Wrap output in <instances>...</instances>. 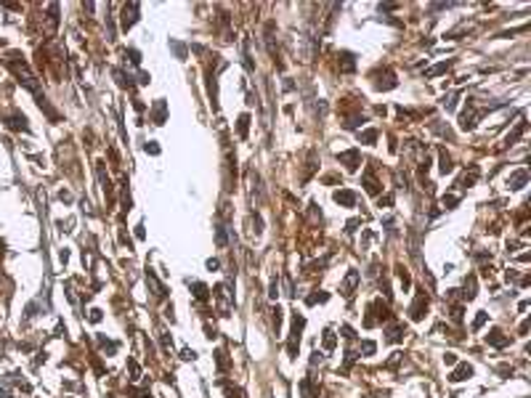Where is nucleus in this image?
I'll return each mask as SVG.
<instances>
[{
	"mask_svg": "<svg viewBox=\"0 0 531 398\" xmlns=\"http://www.w3.org/2000/svg\"><path fill=\"white\" fill-rule=\"evenodd\" d=\"M303 327H306V318L295 313V316H292V332H290V343H287V353H290V356H298V348H300V335H303Z\"/></svg>",
	"mask_w": 531,
	"mask_h": 398,
	"instance_id": "f257e3e1",
	"label": "nucleus"
},
{
	"mask_svg": "<svg viewBox=\"0 0 531 398\" xmlns=\"http://www.w3.org/2000/svg\"><path fill=\"white\" fill-rule=\"evenodd\" d=\"M425 311H428V295H425V292H417L415 303H412V308H409L412 321H419V318L425 316Z\"/></svg>",
	"mask_w": 531,
	"mask_h": 398,
	"instance_id": "f03ea898",
	"label": "nucleus"
},
{
	"mask_svg": "<svg viewBox=\"0 0 531 398\" xmlns=\"http://www.w3.org/2000/svg\"><path fill=\"white\" fill-rule=\"evenodd\" d=\"M139 11H141L139 3H128L125 8H122V29H130L139 22Z\"/></svg>",
	"mask_w": 531,
	"mask_h": 398,
	"instance_id": "7ed1b4c3",
	"label": "nucleus"
},
{
	"mask_svg": "<svg viewBox=\"0 0 531 398\" xmlns=\"http://www.w3.org/2000/svg\"><path fill=\"white\" fill-rule=\"evenodd\" d=\"M337 159L343 162L348 170H356L359 165H362V154H359V149H348V152H340Z\"/></svg>",
	"mask_w": 531,
	"mask_h": 398,
	"instance_id": "20e7f679",
	"label": "nucleus"
},
{
	"mask_svg": "<svg viewBox=\"0 0 531 398\" xmlns=\"http://www.w3.org/2000/svg\"><path fill=\"white\" fill-rule=\"evenodd\" d=\"M460 128L462 130H473L475 128V106H473V101H468L465 112L460 114Z\"/></svg>",
	"mask_w": 531,
	"mask_h": 398,
	"instance_id": "39448f33",
	"label": "nucleus"
},
{
	"mask_svg": "<svg viewBox=\"0 0 531 398\" xmlns=\"http://www.w3.org/2000/svg\"><path fill=\"white\" fill-rule=\"evenodd\" d=\"M165 117H168V104L165 99H157L152 106V122L154 125H165Z\"/></svg>",
	"mask_w": 531,
	"mask_h": 398,
	"instance_id": "423d86ee",
	"label": "nucleus"
},
{
	"mask_svg": "<svg viewBox=\"0 0 531 398\" xmlns=\"http://www.w3.org/2000/svg\"><path fill=\"white\" fill-rule=\"evenodd\" d=\"M146 284L152 287V295L154 297H165V287H162V282L157 279V273L152 268H146Z\"/></svg>",
	"mask_w": 531,
	"mask_h": 398,
	"instance_id": "0eeeda50",
	"label": "nucleus"
},
{
	"mask_svg": "<svg viewBox=\"0 0 531 398\" xmlns=\"http://www.w3.org/2000/svg\"><path fill=\"white\" fill-rule=\"evenodd\" d=\"M356 284H359V271H348V276L343 279V287H340V292H343L345 297H351L353 290H356Z\"/></svg>",
	"mask_w": 531,
	"mask_h": 398,
	"instance_id": "6e6552de",
	"label": "nucleus"
},
{
	"mask_svg": "<svg viewBox=\"0 0 531 398\" xmlns=\"http://www.w3.org/2000/svg\"><path fill=\"white\" fill-rule=\"evenodd\" d=\"M335 202L343 207H353L356 205V194H353L351 188H340V191H335Z\"/></svg>",
	"mask_w": 531,
	"mask_h": 398,
	"instance_id": "1a4fd4ad",
	"label": "nucleus"
},
{
	"mask_svg": "<svg viewBox=\"0 0 531 398\" xmlns=\"http://www.w3.org/2000/svg\"><path fill=\"white\" fill-rule=\"evenodd\" d=\"M526 184H529V173H526V170H518V173H513V175L507 178V186L513 188V191H518V188H523Z\"/></svg>",
	"mask_w": 531,
	"mask_h": 398,
	"instance_id": "9d476101",
	"label": "nucleus"
},
{
	"mask_svg": "<svg viewBox=\"0 0 531 398\" xmlns=\"http://www.w3.org/2000/svg\"><path fill=\"white\" fill-rule=\"evenodd\" d=\"M468 377H473V367H470V364H460V367L449 374V380L451 382H462V380H468Z\"/></svg>",
	"mask_w": 531,
	"mask_h": 398,
	"instance_id": "9b49d317",
	"label": "nucleus"
},
{
	"mask_svg": "<svg viewBox=\"0 0 531 398\" xmlns=\"http://www.w3.org/2000/svg\"><path fill=\"white\" fill-rule=\"evenodd\" d=\"M215 297H218V311H221V316H228V297H226V287H224V284L215 287Z\"/></svg>",
	"mask_w": 531,
	"mask_h": 398,
	"instance_id": "f8f14e48",
	"label": "nucleus"
},
{
	"mask_svg": "<svg viewBox=\"0 0 531 398\" xmlns=\"http://www.w3.org/2000/svg\"><path fill=\"white\" fill-rule=\"evenodd\" d=\"M486 343H489V345H494V348H504V345L510 343V337H504L500 329H491L489 335H486Z\"/></svg>",
	"mask_w": 531,
	"mask_h": 398,
	"instance_id": "ddd939ff",
	"label": "nucleus"
},
{
	"mask_svg": "<svg viewBox=\"0 0 531 398\" xmlns=\"http://www.w3.org/2000/svg\"><path fill=\"white\" fill-rule=\"evenodd\" d=\"M523 133H526V120L521 117V122L515 125V130H513V133H507V138H504V143H507V146H513V143H518V138H521Z\"/></svg>",
	"mask_w": 531,
	"mask_h": 398,
	"instance_id": "4468645a",
	"label": "nucleus"
},
{
	"mask_svg": "<svg viewBox=\"0 0 531 398\" xmlns=\"http://www.w3.org/2000/svg\"><path fill=\"white\" fill-rule=\"evenodd\" d=\"M404 335H406V327H404V324H396V327H391V329H388L385 340H388V343H401V340H404Z\"/></svg>",
	"mask_w": 531,
	"mask_h": 398,
	"instance_id": "2eb2a0df",
	"label": "nucleus"
},
{
	"mask_svg": "<svg viewBox=\"0 0 531 398\" xmlns=\"http://www.w3.org/2000/svg\"><path fill=\"white\" fill-rule=\"evenodd\" d=\"M364 188H366V194H372V197H375V194H380V184L375 181L372 170H366V173H364Z\"/></svg>",
	"mask_w": 531,
	"mask_h": 398,
	"instance_id": "dca6fc26",
	"label": "nucleus"
},
{
	"mask_svg": "<svg viewBox=\"0 0 531 398\" xmlns=\"http://www.w3.org/2000/svg\"><path fill=\"white\" fill-rule=\"evenodd\" d=\"M8 128H14V130H27V117L19 114V112H14V114L8 117Z\"/></svg>",
	"mask_w": 531,
	"mask_h": 398,
	"instance_id": "f3484780",
	"label": "nucleus"
},
{
	"mask_svg": "<svg viewBox=\"0 0 531 398\" xmlns=\"http://www.w3.org/2000/svg\"><path fill=\"white\" fill-rule=\"evenodd\" d=\"M96 173H98V181H101V186H104V191H112V181H109V175L104 173V162H98L96 165Z\"/></svg>",
	"mask_w": 531,
	"mask_h": 398,
	"instance_id": "a211bd4d",
	"label": "nucleus"
},
{
	"mask_svg": "<svg viewBox=\"0 0 531 398\" xmlns=\"http://www.w3.org/2000/svg\"><path fill=\"white\" fill-rule=\"evenodd\" d=\"M189 287L194 290V297H196V300H207V292H210V290H207L202 282H189Z\"/></svg>",
	"mask_w": 531,
	"mask_h": 398,
	"instance_id": "6ab92c4d",
	"label": "nucleus"
},
{
	"mask_svg": "<svg viewBox=\"0 0 531 398\" xmlns=\"http://www.w3.org/2000/svg\"><path fill=\"white\" fill-rule=\"evenodd\" d=\"M247 128H250V114H242L237 120V133L239 138H247Z\"/></svg>",
	"mask_w": 531,
	"mask_h": 398,
	"instance_id": "aec40b11",
	"label": "nucleus"
},
{
	"mask_svg": "<svg viewBox=\"0 0 531 398\" xmlns=\"http://www.w3.org/2000/svg\"><path fill=\"white\" fill-rule=\"evenodd\" d=\"M449 67H451V61H441V64H436L433 69L425 72V77H438V75H444V72H447Z\"/></svg>",
	"mask_w": 531,
	"mask_h": 398,
	"instance_id": "412c9836",
	"label": "nucleus"
},
{
	"mask_svg": "<svg viewBox=\"0 0 531 398\" xmlns=\"http://www.w3.org/2000/svg\"><path fill=\"white\" fill-rule=\"evenodd\" d=\"M340 58H343V61H340V67H343V72H353V67H356V61H353V56L351 53H340Z\"/></svg>",
	"mask_w": 531,
	"mask_h": 398,
	"instance_id": "4be33fe9",
	"label": "nucleus"
},
{
	"mask_svg": "<svg viewBox=\"0 0 531 398\" xmlns=\"http://www.w3.org/2000/svg\"><path fill=\"white\" fill-rule=\"evenodd\" d=\"M465 297H468V300L475 297V276H468V279H465Z\"/></svg>",
	"mask_w": 531,
	"mask_h": 398,
	"instance_id": "5701e85b",
	"label": "nucleus"
},
{
	"mask_svg": "<svg viewBox=\"0 0 531 398\" xmlns=\"http://www.w3.org/2000/svg\"><path fill=\"white\" fill-rule=\"evenodd\" d=\"M438 167H441V173H444V175L451 173V167H454V165H451V157H449L447 152H441V165H438Z\"/></svg>",
	"mask_w": 531,
	"mask_h": 398,
	"instance_id": "b1692460",
	"label": "nucleus"
},
{
	"mask_svg": "<svg viewBox=\"0 0 531 398\" xmlns=\"http://www.w3.org/2000/svg\"><path fill=\"white\" fill-rule=\"evenodd\" d=\"M359 141H364V143H375V141H377V130H364V133H359Z\"/></svg>",
	"mask_w": 531,
	"mask_h": 398,
	"instance_id": "393cba45",
	"label": "nucleus"
},
{
	"mask_svg": "<svg viewBox=\"0 0 531 398\" xmlns=\"http://www.w3.org/2000/svg\"><path fill=\"white\" fill-rule=\"evenodd\" d=\"M170 48L175 51V56H178L181 61L186 58V45H183V43H175V40H170Z\"/></svg>",
	"mask_w": 531,
	"mask_h": 398,
	"instance_id": "a878e982",
	"label": "nucleus"
},
{
	"mask_svg": "<svg viewBox=\"0 0 531 398\" xmlns=\"http://www.w3.org/2000/svg\"><path fill=\"white\" fill-rule=\"evenodd\" d=\"M215 244H218V247H226V228H224V226L215 228Z\"/></svg>",
	"mask_w": 531,
	"mask_h": 398,
	"instance_id": "bb28decb",
	"label": "nucleus"
},
{
	"mask_svg": "<svg viewBox=\"0 0 531 398\" xmlns=\"http://www.w3.org/2000/svg\"><path fill=\"white\" fill-rule=\"evenodd\" d=\"M327 300H330V295H327V292H319V295H311L306 303L308 305H316V303H327Z\"/></svg>",
	"mask_w": 531,
	"mask_h": 398,
	"instance_id": "cd10ccee",
	"label": "nucleus"
},
{
	"mask_svg": "<svg viewBox=\"0 0 531 398\" xmlns=\"http://www.w3.org/2000/svg\"><path fill=\"white\" fill-rule=\"evenodd\" d=\"M324 348H327V350L335 348V335H332V329H327V332H324Z\"/></svg>",
	"mask_w": 531,
	"mask_h": 398,
	"instance_id": "c85d7f7f",
	"label": "nucleus"
},
{
	"mask_svg": "<svg viewBox=\"0 0 531 398\" xmlns=\"http://www.w3.org/2000/svg\"><path fill=\"white\" fill-rule=\"evenodd\" d=\"M486 318H489V313H483V311H481V313L475 316V321H473V329H481L483 324H486Z\"/></svg>",
	"mask_w": 531,
	"mask_h": 398,
	"instance_id": "c756f323",
	"label": "nucleus"
},
{
	"mask_svg": "<svg viewBox=\"0 0 531 398\" xmlns=\"http://www.w3.org/2000/svg\"><path fill=\"white\" fill-rule=\"evenodd\" d=\"M215 361H218V369H226L228 361H226V353L224 350H215Z\"/></svg>",
	"mask_w": 531,
	"mask_h": 398,
	"instance_id": "7c9ffc66",
	"label": "nucleus"
},
{
	"mask_svg": "<svg viewBox=\"0 0 531 398\" xmlns=\"http://www.w3.org/2000/svg\"><path fill=\"white\" fill-rule=\"evenodd\" d=\"M375 348H377V345L372 343V340H364V343H362V350H364L366 356H372V353H375Z\"/></svg>",
	"mask_w": 531,
	"mask_h": 398,
	"instance_id": "2f4dec72",
	"label": "nucleus"
},
{
	"mask_svg": "<svg viewBox=\"0 0 531 398\" xmlns=\"http://www.w3.org/2000/svg\"><path fill=\"white\" fill-rule=\"evenodd\" d=\"M454 99H457V93H449L447 99H444V109H447V112H451V109H454Z\"/></svg>",
	"mask_w": 531,
	"mask_h": 398,
	"instance_id": "473e14b6",
	"label": "nucleus"
},
{
	"mask_svg": "<svg viewBox=\"0 0 531 398\" xmlns=\"http://www.w3.org/2000/svg\"><path fill=\"white\" fill-rule=\"evenodd\" d=\"M128 367H130V374H133V377H130V380H139V374H141L139 364H136V361H128Z\"/></svg>",
	"mask_w": 531,
	"mask_h": 398,
	"instance_id": "72a5a7b5",
	"label": "nucleus"
},
{
	"mask_svg": "<svg viewBox=\"0 0 531 398\" xmlns=\"http://www.w3.org/2000/svg\"><path fill=\"white\" fill-rule=\"evenodd\" d=\"M181 358H183V361H194L196 353H194V350H189V348H183V350H181Z\"/></svg>",
	"mask_w": 531,
	"mask_h": 398,
	"instance_id": "f704fd0d",
	"label": "nucleus"
},
{
	"mask_svg": "<svg viewBox=\"0 0 531 398\" xmlns=\"http://www.w3.org/2000/svg\"><path fill=\"white\" fill-rule=\"evenodd\" d=\"M143 149H146V154H160V146H157L154 141H149V143H146V146H143Z\"/></svg>",
	"mask_w": 531,
	"mask_h": 398,
	"instance_id": "c9c22d12",
	"label": "nucleus"
},
{
	"mask_svg": "<svg viewBox=\"0 0 531 398\" xmlns=\"http://www.w3.org/2000/svg\"><path fill=\"white\" fill-rule=\"evenodd\" d=\"M226 396H228V398H239L242 393H239V388H231V385H226Z\"/></svg>",
	"mask_w": 531,
	"mask_h": 398,
	"instance_id": "e433bc0d",
	"label": "nucleus"
},
{
	"mask_svg": "<svg viewBox=\"0 0 531 398\" xmlns=\"http://www.w3.org/2000/svg\"><path fill=\"white\" fill-rule=\"evenodd\" d=\"M457 202H460L457 197H444V207H447V210H451V207H454Z\"/></svg>",
	"mask_w": 531,
	"mask_h": 398,
	"instance_id": "4c0bfd02",
	"label": "nucleus"
},
{
	"mask_svg": "<svg viewBox=\"0 0 531 398\" xmlns=\"http://www.w3.org/2000/svg\"><path fill=\"white\" fill-rule=\"evenodd\" d=\"M274 327H277V332H279V327H281V308L274 311Z\"/></svg>",
	"mask_w": 531,
	"mask_h": 398,
	"instance_id": "58836bf2",
	"label": "nucleus"
},
{
	"mask_svg": "<svg viewBox=\"0 0 531 398\" xmlns=\"http://www.w3.org/2000/svg\"><path fill=\"white\" fill-rule=\"evenodd\" d=\"M162 348H165V353H170V350H173V343H170L168 335H162Z\"/></svg>",
	"mask_w": 531,
	"mask_h": 398,
	"instance_id": "ea45409f",
	"label": "nucleus"
},
{
	"mask_svg": "<svg viewBox=\"0 0 531 398\" xmlns=\"http://www.w3.org/2000/svg\"><path fill=\"white\" fill-rule=\"evenodd\" d=\"M343 337H348V340H353V337H356V335H353V329L348 327V324H343Z\"/></svg>",
	"mask_w": 531,
	"mask_h": 398,
	"instance_id": "a19ab883",
	"label": "nucleus"
},
{
	"mask_svg": "<svg viewBox=\"0 0 531 398\" xmlns=\"http://www.w3.org/2000/svg\"><path fill=\"white\" fill-rule=\"evenodd\" d=\"M444 364H449V367H451V364H457V356L454 353H447V356H444Z\"/></svg>",
	"mask_w": 531,
	"mask_h": 398,
	"instance_id": "79ce46f5",
	"label": "nucleus"
},
{
	"mask_svg": "<svg viewBox=\"0 0 531 398\" xmlns=\"http://www.w3.org/2000/svg\"><path fill=\"white\" fill-rule=\"evenodd\" d=\"M90 321H101V311H98V308L90 311Z\"/></svg>",
	"mask_w": 531,
	"mask_h": 398,
	"instance_id": "37998d69",
	"label": "nucleus"
},
{
	"mask_svg": "<svg viewBox=\"0 0 531 398\" xmlns=\"http://www.w3.org/2000/svg\"><path fill=\"white\" fill-rule=\"evenodd\" d=\"M207 268H213V271H215V268H221V263H218V260H213V258H210V260H207Z\"/></svg>",
	"mask_w": 531,
	"mask_h": 398,
	"instance_id": "c03bdc74",
	"label": "nucleus"
},
{
	"mask_svg": "<svg viewBox=\"0 0 531 398\" xmlns=\"http://www.w3.org/2000/svg\"><path fill=\"white\" fill-rule=\"evenodd\" d=\"M58 197H61L64 202H72V194H69V191H61V194H58Z\"/></svg>",
	"mask_w": 531,
	"mask_h": 398,
	"instance_id": "a18cd8bd",
	"label": "nucleus"
}]
</instances>
